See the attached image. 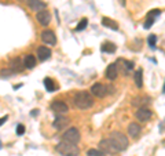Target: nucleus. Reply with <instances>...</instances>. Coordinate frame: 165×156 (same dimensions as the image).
Instances as JSON below:
<instances>
[{
    "label": "nucleus",
    "instance_id": "3",
    "mask_svg": "<svg viewBox=\"0 0 165 156\" xmlns=\"http://www.w3.org/2000/svg\"><path fill=\"white\" fill-rule=\"evenodd\" d=\"M57 150L62 156H77L80 153V149L77 148V145L69 144V142H63V141H61L59 144L57 145Z\"/></svg>",
    "mask_w": 165,
    "mask_h": 156
},
{
    "label": "nucleus",
    "instance_id": "23",
    "mask_svg": "<svg viewBox=\"0 0 165 156\" xmlns=\"http://www.w3.org/2000/svg\"><path fill=\"white\" fill-rule=\"evenodd\" d=\"M123 64H124V72H125V73L131 72V70L134 69V67H135L132 61H124V59H123Z\"/></svg>",
    "mask_w": 165,
    "mask_h": 156
},
{
    "label": "nucleus",
    "instance_id": "19",
    "mask_svg": "<svg viewBox=\"0 0 165 156\" xmlns=\"http://www.w3.org/2000/svg\"><path fill=\"white\" fill-rule=\"evenodd\" d=\"M44 87H46V90L48 93H52V91H55V90H57V86L54 84V80H52V79H50V78L44 79Z\"/></svg>",
    "mask_w": 165,
    "mask_h": 156
},
{
    "label": "nucleus",
    "instance_id": "27",
    "mask_svg": "<svg viewBox=\"0 0 165 156\" xmlns=\"http://www.w3.org/2000/svg\"><path fill=\"white\" fill-rule=\"evenodd\" d=\"M24 133H25V126L24 124H18V126H16V134H18V135H22Z\"/></svg>",
    "mask_w": 165,
    "mask_h": 156
},
{
    "label": "nucleus",
    "instance_id": "18",
    "mask_svg": "<svg viewBox=\"0 0 165 156\" xmlns=\"http://www.w3.org/2000/svg\"><path fill=\"white\" fill-rule=\"evenodd\" d=\"M102 25L106 26V28L112 29V31H117L118 29V25L116 21H113L112 18H107V17H103L102 18Z\"/></svg>",
    "mask_w": 165,
    "mask_h": 156
},
{
    "label": "nucleus",
    "instance_id": "21",
    "mask_svg": "<svg viewBox=\"0 0 165 156\" xmlns=\"http://www.w3.org/2000/svg\"><path fill=\"white\" fill-rule=\"evenodd\" d=\"M135 84L139 89L143 86V70L142 69H138V72L135 73Z\"/></svg>",
    "mask_w": 165,
    "mask_h": 156
},
{
    "label": "nucleus",
    "instance_id": "10",
    "mask_svg": "<svg viewBox=\"0 0 165 156\" xmlns=\"http://www.w3.org/2000/svg\"><path fill=\"white\" fill-rule=\"evenodd\" d=\"M36 20L38 21L40 25L47 26V25H50V21H51V14H50V11H47V10L38 11L37 14H36Z\"/></svg>",
    "mask_w": 165,
    "mask_h": 156
},
{
    "label": "nucleus",
    "instance_id": "24",
    "mask_svg": "<svg viewBox=\"0 0 165 156\" xmlns=\"http://www.w3.org/2000/svg\"><path fill=\"white\" fill-rule=\"evenodd\" d=\"M147 43H148V46H150V48H156V43H157V36L156 35H150L148 36V39H147Z\"/></svg>",
    "mask_w": 165,
    "mask_h": 156
},
{
    "label": "nucleus",
    "instance_id": "22",
    "mask_svg": "<svg viewBox=\"0 0 165 156\" xmlns=\"http://www.w3.org/2000/svg\"><path fill=\"white\" fill-rule=\"evenodd\" d=\"M87 25H88V20H87V18H82V20L79 22V25L76 26V31H77V32L84 31V29L87 28Z\"/></svg>",
    "mask_w": 165,
    "mask_h": 156
},
{
    "label": "nucleus",
    "instance_id": "8",
    "mask_svg": "<svg viewBox=\"0 0 165 156\" xmlns=\"http://www.w3.org/2000/svg\"><path fill=\"white\" fill-rule=\"evenodd\" d=\"M135 116H136V119L139 120V122H147V120L150 119L151 116H153V112H151L148 108H145V106H142V108H139V109L136 111Z\"/></svg>",
    "mask_w": 165,
    "mask_h": 156
},
{
    "label": "nucleus",
    "instance_id": "11",
    "mask_svg": "<svg viewBox=\"0 0 165 156\" xmlns=\"http://www.w3.org/2000/svg\"><path fill=\"white\" fill-rule=\"evenodd\" d=\"M28 4H29V7L33 10V11L38 13V11H43V10H46L47 4L44 3L43 0H25Z\"/></svg>",
    "mask_w": 165,
    "mask_h": 156
},
{
    "label": "nucleus",
    "instance_id": "12",
    "mask_svg": "<svg viewBox=\"0 0 165 156\" xmlns=\"http://www.w3.org/2000/svg\"><path fill=\"white\" fill-rule=\"evenodd\" d=\"M105 75H106V78L109 79V80H116V78H117L118 75V67L116 62H113V64H110L109 67L106 68V72H105Z\"/></svg>",
    "mask_w": 165,
    "mask_h": 156
},
{
    "label": "nucleus",
    "instance_id": "30",
    "mask_svg": "<svg viewBox=\"0 0 165 156\" xmlns=\"http://www.w3.org/2000/svg\"><path fill=\"white\" fill-rule=\"evenodd\" d=\"M37 109H33V111H32V116H36V115H37Z\"/></svg>",
    "mask_w": 165,
    "mask_h": 156
},
{
    "label": "nucleus",
    "instance_id": "31",
    "mask_svg": "<svg viewBox=\"0 0 165 156\" xmlns=\"http://www.w3.org/2000/svg\"><path fill=\"white\" fill-rule=\"evenodd\" d=\"M120 3H121V6H125V0H120Z\"/></svg>",
    "mask_w": 165,
    "mask_h": 156
},
{
    "label": "nucleus",
    "instance_id": "14",
    "mask_svg": "<svg viewBox=\"0 0 165 156\" xmlns=\"http://www.w3.org/2000/svg\"><path fill=\"white\" fill-rule=\"evenodd\" d=\"M36 62H37V59H36V57L32 55V54H28V55H25L24 59H22L24 68H28V69H32V68H35L36 67Z\"/></svg>",
    "mask_w": 165,
    "mask_h": 156
},
{
    "label": "nucleus",
    "instance_id": "20",
    "mask_svg": "<svg viewBox=\"0 0 165 156\" xmlns=\"http://www.w3.org/2000/svg\"><path fill=\"white\" fill-rule=\"evenodd\" d=\"M116 44L114 43H110V42H106V43H103V44H102V51H103V53H114L116 51Z\"/></svg>",
    "mask_w": 165,
    "mask_h": 156
},
{
    "label": "nucleus",
    "instance_id": "7",
    "mask_svg": "<svg viewBox=\"0 0 165 156\" xmlns=\"http://www.w3.org/2000/svg\"><path fill=\"white\" fill-rule=\"evenodd\" d=\"M51 109H52V112L57 115H65L69 112V106L66 105L63 101H59V100L54 101V102L51 104Z\"/></svg>",
    "mask_w": 165,
    "mask_h": 156
},
{
    "label": "nucleus",
    "instance_id": "29",
    "mask_svg": "<svg viewBox=\"0 0 165 156\" xmlns=\"http://www.w3.org/2000/svg\"><path fill=\"white\" fill-rule=\"evenodd\" d=\"M7 119H8L7 115H6V116H3V117H0V126H2L3 123H6V120H7Z\"/></svg>",
    "mask_w": 165,
    "mask_h": 156
},
{
    "label": "nucleus",
    "instance_id": "9",
    "mask_svg": "<svg viewBox=\"0 0 165 156\" xmlns=\"http://www.w3.org/2000/svg\"><path fill=\"white\" fill-rule=\"evenodd\" d=\"M41 40H43L46 44H50V46L57 44V36H55L54 32L48 31V29H46V31L41 32Z\"/></svg>",
    "mask_w": 165,
    "mask_h": 156
},
{
    "label": "nucleus",
    "instance_id": "4",
    "mask_svg": "<svg viewBox=\"0 0 165 156\" xmlns=\"http://www.w3.org/2000/svg\"><path fill=\"white\" fill-rule=\"evenodd\" d=\"M81 135H80V131L77 130L76 127H70L62 134V141L63 142H69V144H74L76 145L77 142L80 141Z\"/></svg>",
    "mask_w": 165,
    "mask_h": 156
},
{
    "label": "nucleus",
    "instance_id": "2",
    "mask_svg": "<svg viewBox=\"0 0 165 156\" xmlns=\"http://www.w3.org/2000/svg\"><path fill=\"white\" fill-rule=\"evenodd\" d=\"M110 141H112L113 145L116 146L117 152H123V150H125L127 148H128V145H129L127 135L125 134H123V133H118V131L112 133V135H110Z\"/></svg>",
    "mask_w": 165,
    "mask_h": 156
},
{
    "label": "nucleus",
    "instance_id": "6",
    "mask_svg": "<svg viewBox=\"0 0 165 156\" xmlns=\"http://www.w3.org/2000/svg\"><path fill=\"white\" fill-rule=\"evenodd\" d=\"M91 94L94 95V97H98V98H103L105 95L107 94V87L105 86V84L102 83H95L91 86Z\"/></svg>",
    "mask_w": 165,
    "mask_h": 156
},
{
    "label": "nucleus",
    "instance_id": "15",
    "mask_svg": "<svg viewBox=\"0 0 165 156\" xmlns=\"http://www.w3.org/2000/svg\"><path fill=\"white\" fill-rule=\"evenodd\" d=\"M10 68H11V72H21V70L24 69V64H22V59L19 58V57H15L14 59H11Z\"/></svg>",
    "mask_w": 165,
    "mask_h": 156
},
{
    "label": "nucleus",
    "instance_id": "28",
    "mask_svg": "<svg viewBox=\"0 0 165 156\" xmlns=\"http://www.w3.org/2000/svg\"><path fill=\"white\" fill-rule=\"evenodd\" d=\"M153 22H154V20H151V18H147V21H146V22H145V25H143V28H145V29L151 28V25H153Z\"/></svg>",
    "mask_w": 165,
    "mask_h": 156
},
{
    "label": "nucleus",
    "instance_id": "5",
    "mask_svg": "<svg viewBox=\"0 0 165 156\" xmlns=\"http://www.w3.org/2000/svg\"><path fill=\"white\" fill-rule=\"evenodd\" d=\"M99 150L101 152H103L105 155H114V153H117V149H116V146L113 145V142L109 139H102L101 142H99Z\"/></svg>",
    "mask_w": 165,
    "mask_h": 156
},
{
    "label": "nucleus",
    "instance_id": "32",
    "mask_svg": "<svg viewBox=\"0 0 165 156\" xmlns=\"http://www.w3.org/2000/svg\"><path fill=\"white\" fill-rule=\"evenodd\" d=\"M0 149H2V139H0Z\"/></svg>",
    "mask_w": 165,
    "mask_h": 156
},
{
    "label": "nucleus",
    "instance_id": "17",
    "mask_svg": "<svg viewBox=\"0 0 165 156\" xmlns=\"http://www.w3.org/2000/svg\"><path fill=\"white\" fill-rule=\"evenodd\" d=\"M68 123H69V119H68V117H65V116H58V117H55V120H54V123H52V126H54L57 130H61V128L66 127V126H68Z\"/></svg>",
    "mask_w": 165,
    "mask_h": 156
},
{
    "label": "nucleus",
    "instance_id": "1",
    "mask_svg": "<svg viewBox=\"0 0 165 156\" xmlns=\"http://www.w3.org/2000/svg\"><path fill=\"white\" fill-rule=\"evenodd\" d=\"M73 102L79 109L85 111V109H90L94 105V97L88 91H79L74 95Z\"/></svg>",
    "mask_w": 165,
    "mask_h": 156
},
{
    "label": "nucleus",
    "instance_id": "25",
    "mask_svg": "<svg viewBox=\"0 0 165 156\" xmlns=\"http://www.w3.org/2000/svg\"><path fill=\"white\" fill-rule=\"evenodd\" d=\"M87 155H88V156H105V153L101 152L99 149H90V150L87 152Z\"/></svg>",
    "mask_w": 165,
    "mask_h": 156
},
{
    "label": "nucleus",
    "instance_id": "16",
    "mask_svg": "<svg viewBox=\"0 0 165 156\" xmlns=\"http://www.w3.org/2000/svg\"><path fill=\"white\" fill-rule=\"evenodd\" d=\"M140 131H142V127H140L138 123H129L128 126V134L132 137V138H136L138 135L140 134Z\"/></svg>",
    "mask_w": 165,
    "mask_h": 156
},
{
    "label": "nucleus",
    "instance_id": "26",
    "mask_svg": "<svg viewBox=\"0 0 165 156\" xmlns=\"http://www.w3.org/2000/svg\"><path fill=\"white\" fill-rule=\"evenodd\" d=\"M161 10H153V11L148 13L147 18H151V20H154V17H157V15H161Z\"/></svg>",
    "mask_w": 165,
    "mask_h": 156
},
{
    "label": "nucleus",
    "instance_id": "13",
    "mask_svg": "<svg viewBox=\"0 0 165 156\" xmlns=\"http://www.w3.org/2000/svg\"><path fill=\"white\" fill-rule=\"evenodd\" d=\"M37 57L40 61H47L51 57V50L48 47H46V46H41V47L37 48Z\"/></svg>",
    "mask_w": 165,
    "mask_h": 156
}]
</instances>
